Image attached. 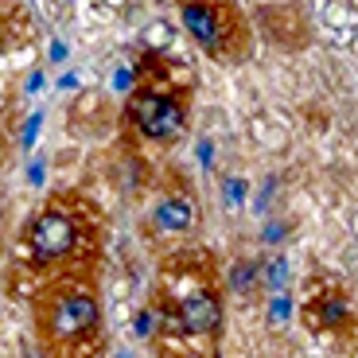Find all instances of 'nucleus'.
<instances>
[{"label":"nucleus","mask_w":358,"mask_h":358,"mask_svg":"<svg viewBox=\"0 0 358 358\" xmlns=\"http://www.w3.org/2000/svg\"><path fill=\"white\" fill-rule=\"evenodd\" d=\"M98 300L90 292H71V296H63L59 304H55V312H51V327H55V335H63V339H74V335H86L94 323H98Z\"/></svg>","instance_id":"nucleus-3"},{"label":"nucleus","mask_w":358,"mask_h":358,"mask_svg":"<svg viewBox=\"0 0 358 358\" xmlns=\"http://www.w3.org/2000/svg\"><path fill=\"white\" fill-rule=\"evenodd\" d=\"M261 277H265V285L273 288V292H280V288L288 285V261L285 257H273L265 268H261Z\"/></svg>","instance_id":"nucleus-9"},{"label":"nucleus","mask_w":358,"mask_h":358,"mask_svg":"<svg viewBox=\"0 0 358 358\" xmlns=\"http://www.w3.org/2000/svg\"><path fill=\"white\" fill-rule=\"evenodd\" d=\"M171 39H176V31H171L168 20H152V24L141 31V43L148 47V51H164V47H171Z\"/></svg>","instance_id":"nucleus-8"},{"label":"nucleus","mask_w":358,"mask_h":358,"mask_svg":"<svg viewBox=\"0 0 358 358\" xmlns=\"http://www.w3.org/2000/svg\"><path fill=\"white\" fill-rule=\"evenodd\" d=\"M179 320H183V331L210 335V331H218V323H222V304H218L210 292L187 296V300L179 304Z\"/></svg>","instance_id":"nucleus-4"},{"label":"nucleus","mask_w":358,"mask_h":358,"mask_svg":"<svg viewBox=\"0 0 358 358\" xmlns=\"http://www.w3.org/2000/svg\"><path fill=\"white\" fill-rule=\"evenodd\" d=\"M257 280H261V268L253 265V261H238V265L230 268V288L238 296L253 292V288H257Z\"/></svg>","instance_id":"nucleus-7"},{"label":"nucleus","mask_w":358,"mask_h":358,"mask_svg":"<svg viewBox=\"0 0 358 358\" xmlns=\"http://www.w3.org/2000/svg\"><path fill=\"white\" fill-rule=\"evenodd\" d=\"M74 242H78V230H74V222L66 215H59V210L36 218V226H31V245H36V253L43 261L66 257V253L74 250Z\"/></svg>","instance_id":"nucleus-2"},{"label":"nucleus","mask_w":358,"mask_h":358,"mask_svg":"<svg viewBox=\"0 0 358 358\" xmlns=\"http://www.w3.org/2000/svg\"><path fill=\"white\" fill-rule=\"evenodd\" d=\"M285 238V222H273V230H265V242H280Z\"/></svg>","instance_id":"nucleus-11"},{"label":"nucleus","mask_w":358,"mask_h":358,"mask_svg":"<svg viewBox=\"0 0 358 358\" xmlns=\"http://www.w3.org/2000/svg\"><path fill=\"white\" fill-rule=\"evenodd\" d=\"M343 320H347V304H343V300H327V304H323V323H327V327H339Z\"/></svg>","instance_id":"nucleus-10"},{"label":"nucleus","mask_w":358,"mask_h":358,"mask_svg":"<svg viewBox=\"0 0 358 358\" xmlns=\"http://www.w3.org/2000/svg\"><path fill=\"white\" fill-rule=\"evenodd\" d=\"M183 24H187V31L199 39L203 47H215V39H218V20H215V12L206 8V4H187L183 8Z\"/></svg>","instance_id":"nucleus-6"},{"label":"nucleus","mask_w":358,"mask_h":358,"mask_svg":"<svg viewBox=\"0 0 358 358\" xmlns=\"http://www.w3.org/2000/svg\"><path fill=\"white\" fill-rule=\"evenodd\" d=\"M152 222H156V230H164V234H183V230H191V222H195V210H191V203L187 199H164L160 206L152 210Z\"/></svg>","instance_id":"nucleus-5"},{"label":"nucleus","mask_w":358,"mask_h":358,"mask_svg":"<svg viewBox=\"0 0 358 358\" xmlns=\"http://www.w3.org/2000/svg\"><path fill=\"white\" fill-rule=\"evenodd\" d=\"M133 121L141 125L144 136H152V141H171V136L183 133L187 113H183V106H179L176 98H168V94L141 90V94L133 98Z\"/></svg>","instance_id":"nucleus-1"}]
</instances>
